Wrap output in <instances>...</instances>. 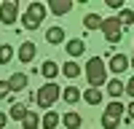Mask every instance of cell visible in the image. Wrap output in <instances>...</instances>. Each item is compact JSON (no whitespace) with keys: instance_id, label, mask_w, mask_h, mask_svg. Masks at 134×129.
Returning a JSON list of instances; mask_svg holds the SVG:
<instances>
[{"instance_id":"cell-30","label":"cell","mask_w":134,"mask_h":129,"mask_svg":"<svg viewBox=\"0 0 134 129\" xmlns=\"http://www.w3.org/2000/svg\"><path fill=\"white\" fill-rule=\"evenodd\" d=\"M131 67H134V59H131Z\"/></svg>"},{"instance_id":"cell-22","label":"cell","mask_w":134,"mask_h":129,"mask_svg":"<svg viewBox=\"0 0 134 129\" xmlns=\"http://www.w3.org/2000/svg\"><path fill=\"white\" fill-rule=\"evenodd\" d=\"M62 73L67 75V78H78V75H81V64H75V62H67L64 67H62Z\"/></svg>"},{"instance_id":"cell-29","label":"cell","mask_w":134,"mask_h":129,"mask_svg":"<svg viewBox=\"0 0 134 129\" xmlns=\"http://www.w3.org/2000/svg\"><path fill=\"white\" fill-rule=\"evenodd\" d=\"M5 124H8V113H3V110H0V129H3Z\"/></svg>"},{"instance_id":"cell-23","label":"cell","mask_w":134,"mask_h":129,"mask_svg":"<svg viewBox=\"0 0 134 129\" xmlns=\"http://www.w3.org/2000/svg\"><path fill=\"white\" fill-rule=\"evenodd\" d=\"M11 57H14V49H11V43H3V46H0V64H8Z\"/></svg>"},{"instance_id":"cell-2","label":"cell","mask_w":134,"mask_h":129,"mask_svg":"<svg viewBox=\"0 0 134 129\" xmlns=\"http://www.w3.org/2000/svg\"><path fill=\"white\" fill-rule=\"evenodd\" d=\"M121 118H124V105H121V100H113L102 113V126L105 129H118Z\"/></svg>"},{"instance_id":"cell-24","label":"cell","mask_w":134,"mask_h":129,"mask_svg":"<svg viewBox=\"0 0 134 129\" xmlns=\"http://www.w3.org/2000/svg\"><path fill=\"white\" fill-rule=\"evenodd\" d=\"M118 22H121V24H124V27H129V24H134V14H131V11H121V14H118Z\"/></svg>"},{"instance_id":"cell-13","label":"cell","mask_w":134,"mask_h":129,"mask_svg":"<svg viewBox=\"0 0 134 129\" xmlns=\"http://www.w3.org/2000/svg\"><path fill=\"white\" fill-rule=\"evenodd\" d=\"M124 92H126V83H121L118 78H113V81L107 83V94L113 97V100H121V94H124Z\"/></svg>"},{"instance_id":"cell-8","label":"cell","mask_w":134,"mask_h":129,"mask_svg":"<svg viewBox=\"0 0 134 129\" xmlns=\"http://www.w3.org/2000/svg\"><path fill=\"white\" fill-rule=\"evenodd\" d=\"M129 64H131V62H129V57H126V54H115V57L110 59V70H113L115 75H121V73L129 67Z\"/></svg>"},{"instance_id":"cell-17","label":"cell","mask_w":134,"mask_h":129,"mask_svg":"<svg viewBox=\"0 0 134 129\" xmlns=\"http://www.w3.org/2000/svg\"><path fill=\"white\" fill-rule=\"evenodd\" d=\"M62 97H64L67 105H75L78 100H81V92H78V86H67V89L62 92Z\"/></svg>"},{"instance_id":"cell-27","label":"cell","mask_w":134,"mask_h":129,"mask_svg":"<svg viewBox=\"0 0 134 129\" xmlns=\"http://www.w3.org/2000/svg\"><path fill=\"white\" fill-rule=\"evenodd\" d=\"M126 121H134V102L129 105V110H126Z\"/></svg>"},{"instance_id":"cell-15","label":"cell","mask_w":134,"mask_h":129,"mask_svg":"<svg viewBox=\"0 0 134 129\" xmlns=\"http://www.w3.org/2000/svg\"><path fill=\"white\" fill-rule=\"evenodd\" d=\"M59 113L57 110H46V116H43V129H57L59 126Z\"/></svg>"},{"instance_id":"cell-4","label":"cell","mask_w":134,"mask_h":129,"mask_svg":"<svg viewBox=\"0 0 134 129\" xmlns=\"http://www.w3.org/2000/svg\"><path fill=\"white\" fill-rule=\"evenodd\" d=\"M43 16H46V6H43V3H30V8L24 11V19H21V22H24L27 30H38Z\"/></svg>"},{"instance_id":"cell-9","label":"cell","mask_w":134,"mask_h":129,"mask_svg":"<svg viewBox=\"0 0 134 129\" xmlns=\"http://www.w3.org/2000/svg\"><path fill=\"white\" fill-rule=\"evenodd\" d=\"M27 73H14V75H11V78H8V83H11V92H24L27 89Z\"/></svg>"},{"instance_id":"cell-10","label":"cell","mask_w":134,"mask_h":129,"mask_svg":"<svg viewBox=\"0 0 134 129\" xmlns=\"http://www.w3.org/2000/svg\"><path fill=\"white\" fill-rule=\"evenodd\" d=\"M35 54H38L35 43H21V49H19V59L24 62V64H30L32 59H35Z\"/></svg>"},{"instance_id":"cell-25","label":"cell","mask_w":134,"mask_h":129,"mask_svg":"<svg viewBox=\"0 0 134 129\" xmlns=\"http://www.w3.org/2000/svg\"><path fill=\"white\" fill-rule=\"evenodd\" d=\"M8 94H11V83L8 81H0V100H5Z\"/></svg>"},{"instance_id":"cell-20","label":"cell","mask_w":134,"mask_h":129,"mask_svg":"<svg viewBox=\"0 0 134 129\" xmlns=\"http://www.w3.org/2000/svg\"><path fill=\"white\" fill-rule=\"evenodd\" d=\"M40 124H43V118H40L38 113H32V110L27 113V118H24V121H21V126H24V129H38Z\"/></svg>"},{"instance_id":"cell-14","label":"cell","mask_w":134,"mask_h":129,"mask_svg":"<svg viewBox=\"0 0 134 129\" xmlns=\"http://www.w3.org/2000/svg\"><path fill=\"white\" fill-rule=\"evenodd\" d=\"M27 113H30V110H27V105H24V102H14V105H11V113H8V116H11V118H16V121H24Z\"/></svg>"},{"instance_id":"cell-21","label":"cell","mask_w":134,"mask_h":129,"mask_svg":"<svg viewBox=\"0 0 134 129\" xmlns=\"http://www.w3.org/2000/svg\"><path fill=\"white\" fill-rule=\"evenodd\" d=\"M46 40H48V43H62V40H64V30H62V27H51V30L46 32Z\"/></svg>"},{"instance_id":"cell-3","label":"cell","mask_w":134,"mask_h":129,"mask_svg":"<svg viewBox=\"0 0 134 129\" xmlns=\"http://www.w3.org/2000/svg\"><path fill=\"white\" fill-rule=\"evenodd\" d=\"M59 100V86L57 83H46V86H40V92L35 94V102L38 108H54V102Z\"/></svg>"},{"instance_id":"cell-5","label":"cell","mask_w":134,"mask_h":129,"mask_svg":"<svg viewBox=\"0 0 134 129\" xmlns=\"http://www.w3.org/2000/svg\"><path fill=\"white\" fill-rule=\"evenodd\" d=\"M102 32H105L107 43H118L121 40V32H124V24L118 22V16H110V19L102 22Z\"/></svg>"},{"instance_id":"cell-19","label":"cell","mask_w":134,"mask_h":129,"mask_svg":"<svg viewBox=\"0 0 134 129\" xmlns=\"http://www.w3.org/2000/svg\"><path fill=\"white\" fill-rule=\"evenodd\" d=\"M102 16H99V14H86L83 16V24H86V30H97V27H102Z\"/></svg>"},{"instance_id":"cell-6","label":"cell","mask_w":134,"mask_h":129,"mask_svg":"<svg viewBox=\"0 0 134 129\" xmlns=\"http://www.w3.org/2000/svg\"><path fill=\"white\" fill-rule=\"evenodd\" d=\"M16 19H19V6H16V0H5V3L0 6V22L11 27Z\"/></svg>"},{"instance_id":"cell-1","label":"cell","mask_w":134,"mask_h":129,"mask_svg":"<svg viewBox=\"0 0 134 129\" xmlns=\"http://www.w3.org/2000/svg\"><path fill=\"white\" fill-rule=\"evenodd\" d=\"M86 78H88V86H94V89L105 86L107 70H105V62L99 59V57H91V59L86 62Z\"/></svg>"},{"instance_id":"cell-11","label":"cell","mask_w":134,"mask_h":129,"mask_svg":"<svg viewBox=\"0 0 134 129\" xmlns=\"http://www.w3.org/2000/svg\"><path fill=\"white\" fill-rule=\"evenodd\" d=\"M83 51H86V43H83L81 38H72L70 43H67V54H70V57H72V62H75L78 57H81Z\"/></svg>"},{"instance_id":"cell-7","label":"cell","mask_w":134,"mask_h":129,"mask_svg":"<svg viewBox=\"0 0 134 129\" xmlns=\"http://www.w3.org/2000/svg\"><path fill=\"white\" fill-rule=\"evenodd\" d=\"M48 11H51V14H57V16H64V14H70V11H72V0H51V3H48Z\"/></svg>"},{"instance_id":"cell-16","label":"cell","mask_w":134,"mask_h":129,"mask_svg":"<svg viewBox=\"0 0 134 129\" xmlns=\"http://www.w3.org/2000/svg\"><path fill=\"white\" fill-rule=\"evenodd\" d=\"M62 121H64V126H67V129H78V126L83 124V118L78 116L75 110H70V113H64V116H62Z\"/></svg>"},{"instance_id":"cell-18","label":"cell","mask_w":134,"mask_h":129,"mask_svg":"<svg viewBox=\"0 0 134 129\" xmlns=\"http://www.w3.org/2000/svg\"><path fill=\"white\" fill-rule=\"evenodd\" d=\"M83 100H86L88 105H99V102H102V92H99V89H94V86H88V89H86V94H83Z\"/></svg>"},{"instance_id":"cell-12","label":"cell","mask_w":134,"mask_h":129,"mask_svg":"<svg viewBox=\"0 0 134 129\" xmlns=\"http://www.w3.org/2000/svg\"><path fill=\"white\" fill-rule=\"evenodd\" d=\"M40 73L46 75V81L51 83L54 78H57V73H59V67H57V62H54V59H46V62H43V67H40Z\"/></svg>"},{"instance_id":"cell-28","label":"cell","mask_w":134,"mask_h":129,"mask_svg":"<svg viewBox=\"0 0 134 129\" xmlns=\"http://www.w3.org/2000/svg\"><path fill=\"white\" fill-rule=\"evenodd\" d=\"M126 94H129V97H134V78L126 83Z\"/></svg>"},{"instance_id":"cell-26","label":"cell","mask_w":134,"mask_h":129,"mask_svg":"<svg viewBox=\"0 0 134 129\" xmlns=\"http://www.w3.org/2000/svg\"><path fill=\"white\" fill-rule=\"evenodd\" d=\"M107 6L113 11H124V0H107Z\"/></svg>"}]
</instances>
